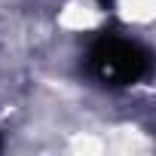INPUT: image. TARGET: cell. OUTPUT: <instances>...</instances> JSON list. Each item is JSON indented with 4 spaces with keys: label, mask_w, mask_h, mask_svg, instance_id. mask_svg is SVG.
Listing matches in <instances>:
<instances>
[{
    "label": "cell",
    "mask_w": 156,
    "mask_h": 156,
    "mask_svg": "<svg viewBox=\"0 0 156 156\" xmlns=\"http://www.w3.org/2000/svg\"><path fill=\"white\" fill-rule=\"evenodd\" d=\"M150 70V52L119 34H101L86 52V73L107 89H126L144 80Z\"/></svg>",
    "instance_id": "cell-1"
},
{
    "label": "cell",
    "mask_w": 156,
    "mask_h": 156,
    "mask_svg": "<svg viewBox=\"0 0 156 156\" xmlns=\"http://www.w3.org/2000/svg\"><path fill=\"white\" fill-rule=\"evenodd\" d=\"M101 3H110V0H101Z\"/></svg>",
    "instance_id": "cell-2"
},
{
    "label": "cell",
    "mask_w": 156,
    "mask_h": 156,
    "mask_svg": "<svg viewBox=\"0 0 156 156\" xmlns=\"http://www.w3.org/2000/svg\"><path fill=\"white\" fill-rule=\"evenodd\" d=\"M0 147H3V141H0Z\"/></svg>",
    "instance_id": "cell-3"
}]
</instances>
